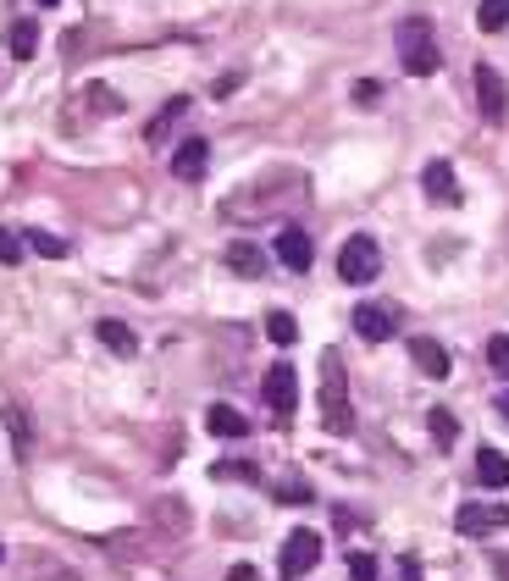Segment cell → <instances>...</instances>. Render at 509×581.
I'll return each mask as SVG.
<instances>
[{
	"mask_svg": "<svg viewBox=\"0 0 509 581\" xmlns=\"http://www.w3.org/2000/svg\"><path fill=\"white\" fill-rule=\"evenodd\" d=\"M410 360H415V371L421 377H449V349L438 344V338H410Z\"/></svg>",
	"mask_w": 509,
	"mask_h": 581,
	"instance_id": "7c38bea8",
	"label": "cell"
},
{
	"mask_svg": "<svg viewBox=\"0 0 509 581\" xmlns=\"http://www.w3.org/2000/svg\"><path fill=\"white\" fill-rule=\"evenodd\" d=\"M95 338H100V344H106L111 349V355H122V360H133V355H139V332H133V327H122V321H95Z\"/></svg>",
	"mask_w": 509,
	"mask_h": 581,
	"instance_id": "5bb4252c",
	"label": "cell"
},
{
	"mask_svg": "<svg viewBox=\"0 0 509 581\" xmlns=\"http://www.w3.org/2000/svg\"><path fill=\"white\" fill-rule=\"evenodd\" d=\"M122 111V95L117 89H106V83H83L78 95H72L67 106V128H89V122H106Z\"/></svg>",
	"mask_w": 509,
	"mask_h": 581,
	"instance_id": "277c9868",
	"label": "cell"
},
{
	"mask_svg": "<svg viewBox=\"0 0 509 581\" xmlns=\"http://www.w3.org/2000/svg\"><path fill=\"white\" fill-rule=\"evenodd\" d=\"M39 6H56V0H39Z\"/></svg>",
	"mask_w": 509,
	"mask_h": 581,
	"instance_id": "836d02e7",
	"label": "cell"
},
{
	"mask_svg": "<svg viewBox=\"0 0 509 581\" xmlns=\"http://www.w3.org/2000/svg\"><path fill=\"white\" fill-rule=\"evenodd\" d=\"M476 476H482V487H509V460L498 449H482L476 454Z\"/></svg>",
	"mask_w": 509,
	"mask_h": 581,
	"instance_id": "d6986e66",
	"label": "cell"
},
{
	"mask_svg": "<svg viewBox=\"0 0 509 581\" xmlns=\"http://www.w3.org/2000/svg\"><path fill=\"white\" fill-rule=\"evenodd\" d=\"M277 498H283V504H310L316 493H310V482H283V493H277Z\"/></svg>",
	"mask_w": 509,
	"mask_h": 581,
	"instance_id": "83f0119b",
	"label": "cell"
},
{
	"mask_svg": "<svg viewBox=\"0 0 509 581\" xmlns=\"http://www.w3.org/2000/svg\"><path fill=\"white\" fill-rule=\"evenodd\" d=\"M316 399H321V427H327V432H349V427H355V404H349L344 355H338V349L321 355V388H316Z\"/></svg>",
	"mask_w": 509,
	"mask_h": 581,
	"instance_id": "6da1fadb",
	"label": "cell"
},
{
	"mask_svg": "<svg viewBox=\"0 0 509 581\" xmlns=\"http://www.w3.org/2000/svg\"><path fill=\"white\" fill-rule=\"evenodd\" d=\"M316 565H321V532H310V526L288 532V537H283V559H277L283 581H305Z\"/></svg>",
	"mask_w": 509,
	"mask_h": 581,
	"instance_id": "5b68a950",
	"label": "cell"
},
{
	"mask_svg": "<svg viewBox=\"0 0 509 581\" xmlns=\"http://www.w3.org/2000/svg\"><path fill=\"white\" fill-rule=\"evenodd\" d=\"M476 28H482V34H504L509 28V0H482V6H476Z\"/></svg>",
	"mask_w": 509,
	"mask_h": 581,
	"instance_id": "44dd1931",
	"label": "cell"
},
{
	"mask_svg": "<svg viewBox=\"0 0 509 581\" xmlns=\"http://www.w3.org/2000/svg\"><path fill=\"white\" fill-rule=\"evenodd\" d=\"M227 581H261V570H255V565H233V570H227Z\"/></svg>",
	"mask_w": 509,
	"mask_h": 581,
	"instance_id": "4dcf8cb0",
	"label": "cell"
},
{
	"mask_svg": "<svg viewBox=\"0 0 509 581\" xmlns=\"http://www.w3.org/2000/svg\"><path fill=\"white\" fill-rule=\"evenodd\" d=\"M427 427H432V438H438V443H454V438H460V421H454L449 410H432Z\"/></svg>",
	"mask_w": 509,
	"mask_h": 581,
	"instance_id": "d4e9b609",
	"label": "cell"
},
{
	"mask_svg": "<svg viewBox=\"0 0 509 581\" xmlns=\"http://www.w3.org/2000/svg\"><path fill=\"white\" fill-rule=\"evenodd\" d=\"M205 166H211V144L205 139H183L178 150H172V178L178 183H200Z\"/></svg>",
	"mask_w": 509,
	"mask_h": 581,
	"instance_id": "ba28073f",
	"label": "cell"
},
{
	"mask_svg": "<svg viewBox=\"0 0 509 581\" xmlns=\"http://www.w3.org/2000/svg\"><path fill=\"white\" fill-rule=\"evenodd\" d=\"M454 526H460V537H493L509 526V504H460Z\"/></svg>",
	"mask_w": 509,
	"mask_h": 581,
	"instance_id": "8992f818",
	"label": "cell"
},
{
	"mask_svg": "<svg viewBox=\"0 0 509 581\" xmlns=\"http://www.w3.org/2000/svg\"><path fill=\"white\" fill-rule=\"evenodd\" d=\"M310 255H316V249H310L305 227H283V233H277V261H283L288 272H310Z\"/></svg>",
	"mask_w": 509,
	"mask_h": 581,
	"instance_id": "9c48e42d",
	"label": "cell"
},
{
	"mask_svg": "<svg viewBox=\"0 0 509 581\" xmlns=\"http://www.w3.org/2000/svg\"><path fill=\"white\" fill-rule=\"evenodd\" d=\"M0 559H6V548H0Z\"/></svg>",
	"mask_w": 509,
	"mask_h": 581,
	"instance_id": "e575fe53",
	"label": "cell"
},
{
	"mask_svg": "<svg viewBox=\"0 0 509 581\" xmlns=\"http://www.w3.org/2000/svg\"><path fill=\"white\" fill-rule=\"evenodd\" d=\"M6 50H12L17 61H34L39 56V23H34V17H17L12 34H6Z\"/></svg>",
	"mask_w": 509,
	"mask_h": 581,
	"instance_id": "ac0fdd59",
	"label": "cell"
},
{
	"mask_svg": "<svg viewBox=\"0 0 509 581\" xmlns=\"http://www.w3.org/2000/svg\"><path fill=\"white\" fill-rule=\"evenodd\" d=\"M17 261H23V233L0 227V266H17Z\"/></svg>",
	"mask_w": 509,
	"mask_h": 581,
	"instance_id": "484cf974",
	"label": "cell"
},
{
	"mask_svg": "<svg viewBox=\"0 0 509 581\" xmlns=\"http://www.w3.org/2000/svg\"><path fill=\"white\" fill-rule=\"evenodd\" d=\"M261 393H266V404H272L277 415H294V404H299V377H294V366H288V360H277V366L266 371Z\"/></svg>",
	"mask_w": 509,
	"mask_h": 581,
	"instance_id": "52a82bcc",
	"label": "cell"
},
{
	"mask_svg": "<svg viewBox=\"0 0 509 581\" xmlns=\"http://www.w3.org/2000/svg\"><path fill=\"white\" fill-rule=\"evenodd\" d=\"M421 183H427V200H438V205H460V183H454V166H449V161H427Z\"/></svg>",
	"mask_w": 509,
	"mask_h": 581,
	"instance_id": "4fadbf2b",
	"label": "cell"
},
{
	"mask_svg": "<svg viewBox=\"0 0 509 581\" xmlns=\"http://www.w3.org/2000/svg\"><path fill=\"white\" fill-rule=\"evenodd\" d=\"M393 310H382V305H355V332L366 338V344H388L393 338Z\"/></svg>",
	"mask_w": 509,
	"mask_h": 581,
	"instance_id": "8fae6325",
	"label": "cell"
},
{
	"mask_svg": "<svg viewBox=\"0 0 509 581\" xmlns=\"http://www.w3.org/2000/svg\"><path fill=\"white\" fill-rule=\"evenodd\" d=\"M487 366H493L498 377H509V332H493V338H487Z\"/></svg>",
	"mask_w": 509,
	"mask_h": 581,
	"instance_id": "cb8c5ba5",
	"label": "cell"
},
{
	"mask_svg": "<svg viewBox=\"0 0 509 581\" xmlns=\"http://www.w3.org/2000/svg\"><path fill=\"white\" fill-rule=\"evenodd\" d=\"M377 272H382V249H377L371 233H355L344 249H338V277H344V283L366 288V283H377Z\"/></svg>",
	"mask_w": 509,
	"mask_h": 581,
	"instance_id": "3957f363",
	"label": "cell"
},
{
	"mask_svg": "<svg viewBox=\"0 0 509 581\" xmlns=\"http://www.w3.org/2000/svg\"><path fill=\"white\" fill-rule=\"evenodd\" d=\"M266 338H272L277 349H288L299 338V321L288 316V310H272V316H266Z\"/></svg>",
	"mask_w": 509,
	"mask_h": 581,
	"instance_id": "7402d4cb",
	"label": "cell"
},
{
	"mask_svg": "<svg viewBox=\"0 0 509 581\" xmlns=\"http://www.w3.org/2000/svg\"><path fill=\"white\" fill-rule=\"evenodd\" d=\"M227 266H233L238 277H261V272H266V255H261V244L233 238V244H227Z\"/></svg>",
	"mask_w": 509,
	"mask_h": 581,
	"instance_id": "2e32d148",
	"label": "cell"
},
{
	"mask_svg": "<svg viewBox=\"0 0 509 581\" xmlns=\"http://www.w3.org/2000/svg\"><path fill=\"white\" fill-rule=\"evenodd\" d=\"M183 111H189V95L166 100V106L150 117V128H144V139H150V144H166V133H172V128H178V122H183Z\"/></svg>",
	"mask_w": 509,
	"mask_h": 581,
	"instance_id": "e0dca14e",
	"label": "cell"
},
{
	"mask_svg": "<svg viewBox=\"0 0 509 581\" xmlns=\"http://www.w3.org/2000/svg\"><path fill=\"white\" fill-rule=\"evenodd\" d=\"M23 249L45 255V261H61V255H67V244H61V238H50V233H39V227H28V233H23Z\"/></svg>",
	"mask_w": 509,
	"mask_h": 581,
	"instance_id": "603a6c76",
	"label": "cell"
},
{
	"mask_svg": "<svg viewBox=\"0 0 509 581\" xmlns=\"http://www.w3.org/2000/svg\"><path fill=\"white\" fill-rule=\"evenodd\" d=\"M493 404H498V415H504V421H509V393H498Z\"/></svg>",
	"mask_w": 509,
	"mask_h": 581,
	"instance_id": "d6a6232c",
	"label": "cell"
},
{
	"mask_svg": "<svg viewBox=\"0 0 509 581\" xmlns=\"http://www.w3.org/2000/svg\"><path fill=\"white\" fill-rule=\"evenodd\" d=\"M349 576H355V581H377V554H349Z\"/></svg>",
	"mask_w": 509,
	"mask_h": 581,
	"instance_id": "4316f807",
	"label": "cell"
},
{
	"mask_svg": "<svg viewBox=\"0 0 509 581\" xmlns=\"http://www.w3.org/2000/svg\"><path fill=\"white\" fill-rule=\"evenodd\" d=\"M393 581H421V565H415V559H399V576Z\"/></svg>",
	"mask_w": 509,
	"mask_h": 581,
	"instance_id": "1f68e13d",
	"label": "cell"
},
{
	"mask_svg": "<svg viewBox=\"0 0 509 581\" xmlns=\"http://www.w3.org/2000/svg\"><path fill=\"white\" fill-rule=\"evenodd\" d=\"M216 476H233V482H261V471H255V465H216Z\"/></svg>",
	"mask_w": 509,
	"mask_h": 581,
	"instance_id": "f1b7e54d",
	"label": "cell"
},
{
	"mask_svg": "<svg viewBox=\"0 0 509 581\" xmlns=\"http://www.w3.org/2000/svg\"><path fill=\"white\" fill-rule=\"evenodd\" d=\"M476 106H482L487 122H504V78H498L493 67H476Z\"/></svg>",
	"mask_w": 509,
	"mask_h": 581,
	"instance_id": "30bf717a",
	"label": "cell"
},
{
	"mask_svg": "<svg viewBox=\"0 0 509 581\" xmlns=\"http://www.w3.org/2000/svg\"><path fill=\"white\" fill-rule=\"evenodd\" d=\"M205 427H211V438H249V421L233 404H211V410H205Z\"/></svg>",
	"mask_w": 509,
	"mask_h": 581,
	"instance_id": "9a60e30c",
	"label": "cell"
},
{
	"mask_svg": "<svg viewBox=\"0 0 509 581\" xmlns=\"http://www.w3.org/2000/svg\"><path fill=\"white\" fill-rule=\"evenodd\" d=\"M393 45H399V61L410 78H432L438 72V34H432L427 17H404L399 28H393Z\"/></svg>",
	"mask_w": 509,
	"mask_h": 581,
	"instance_id": "7a4b0ae2",
	"label": "cell"
},
{
	"mask_svg": "<svg viewBox=\"0 0 509 581\" xmlns=\"http://www.w3.org/2000/svg\"><path fill=\"white\" fill-rule=\"evenodd\" d=\"M0 415H6V432H12V449L17 454H28V443H34V432H28V410H23V404H6V410H0Z\"/></svg>",
	"mask_w": 509,
	"mask_h": 581,
	"instance_id": "ffe728a7",
	"label": "cell"
},
{
	"mask_svg": "<svg viewBox=\"0 0 509 581\" xmlns=\"http://www.w3.org/2000/svg\"><path fill=\"white\" fill-rule=\"evenodd\" d=\"M377 95H382V89H377V83H360V89H355V100H360V106H377Z\"/></svg>",
	"mask_w": 509,
	"mask_h": 581,
	"instance_id": "f546056e",
	"label": "cell"
}]
</instances>
